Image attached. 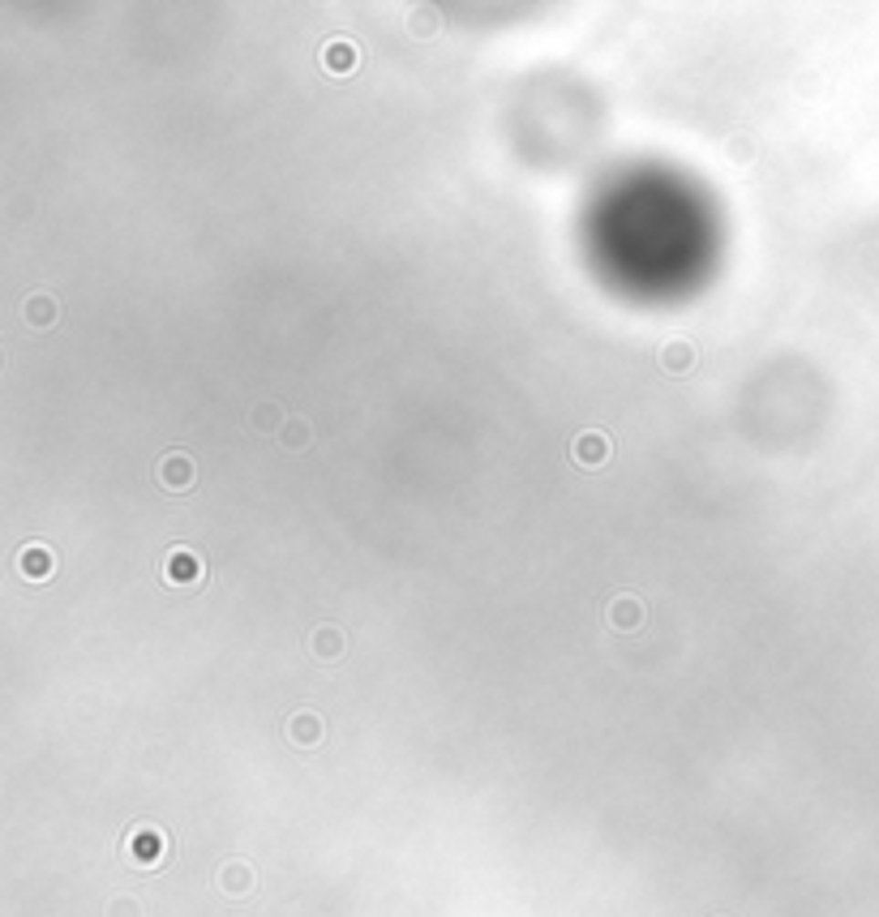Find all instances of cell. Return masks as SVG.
Wrapping results in <instances>:
<instances>
[{
    "mask_svg": "<svg viewBox=\"0 0 879 917\" xmlns=\"http://www.w3.org/2000/svg\"><path fill=\"white\" fill-rule=\"evenodd\" d=\"M172 853V840L159 828H151V823H142V828H133V832L125 836V858L129 866H142V870H155V866H163Z\"/></svg>",
    "mask_w": 879,
    "mask_h": 917,
    "instance_id": "1",
    "label": "cell"
},
{
    "mask_svg": "<svg viewBox=\"0 0 879 917\" xmlns=\"http://www.w3.org/2000/svg\"><path fill=\"white\" fill-rule=\"evenodd\" d=\"M206 578H211V570H206L198 549H184V545L168 549V557H163V583L168 588H202Z\"/></svg>",
    "mask_w": 879,
    "mask_h": 917,
    "instance_id": "2",
    "label": "cell"
},
{
    "mask_svg": "<svg viewBox=\"0 0 879 917\" xmlns=\"http://www.w3.org/2000/svg\"><path fill=\"white\" fill-rule=\"evenodd\" d=\"M155 480H159L163 494H189V489L198 485V464H194V454L168 451L155 467Z\"/></svg>",
    "mask_w": 879,
    "mask_h": 917,
    "instance_id": "3",
    "label": "cell"
},
{
    "mask_svg": "<svg viewBox=\"0 0 879 917\" xmlns=\"http://www.w3.org/2000/svg\"><path fill=\"white\" fill-rule=\"evenodd\" d=\"M284 734H288V742H292L297 750H318L322 742H327V720L318 716L313 707H297V712L288 716Z\"/></svg>",
    "mask_w": 879,
    "mask_h": 917,
    "instance_id": "4",
    "label": "cell"
},
{
    "mask_svg": "<svg viewBox=\"0 0 879 917\" xmlns=\"http://www.w3.org/2000/svg\"><path fill=\"white\" fill-rule=\"evenodd\" d=\"M318 60H322V69H327L330 78H352V73L361 69V43L348 39V35H335V39L322 43Z\"/></svg>",
    "mask_w": 879,
    "mask_h": 917,
    "instance_id": "5",
    "label": "cell"
},
{
    "mask_svg": "<svg viewBox=\"0 0 879 917\" xmlns=\"http://www.w3.org/2000/svg\"><path fill=\"white\" fill-rule=\"evenodd\" d=\"M605 621H610V630H618V635H635V630H644V621H648V605L631 592H618L610 605H605Z\"/></svg>",
    "mask_w": 879,
    "mask_h": 917,
    "instance_id": "6",
    "label": "cell"
},
{
    "mask_svg": "<svg viewBox=\"0 0 879 917\" xmlns=\"http://www.w3.org/2000/svg\"><path fill=\"white\" fill-rule=\"evenodd\" d=\"M305 651H309L318 664H340L343 656H348V630H343V626H330V621L327 626H313Z\"/></svg>",
    "mask_w": 879,
    "mask_h": 917,
    "instance_id": "7",
    "label": "cell"
},
{
    "mask_svg": "<svg viewBox=\"0 0 879 917\" xmlns=\"http://www.w3.org/2000/svg\"><path fill=\"white\" fill-rule=\"evenodd\" d=\"M613 454V442L601 433V429H583V433H575V442H570V459L583 467V472H596V467H605V459Z\"/></svg>",
    "mask_w": 879,
    "mask_h": 917,
    "instance_id": "8",
    "label": "cell"
},
{
    "mask_svg": "<svg viewBox=\"0 0 879 917\" xmlns=\"http://www.w3.org/2000/svg\"><path fill=\"white\" fill-rule=\"evenodd\" d=\"M254 888H257V875L245 858H232L219 866V891H224L227 901H245V896H254Z\"/></svg>",
    "mask_w": 879,
    "mask_h": 917,
    "instance_id": "9",
    "label": "cell"
},
{
    "mask_svg": "<svg viewBox=\"0 0 879 917\" xmlns=\"http://www.w3.org/2000/svg\"><path fill=\"white\" fill-rule=\"evenodd\" d=\"M696 360H699V352H696V343L691 339H665L661 348H656V365L665 369L669 378H686L691 369H696Z\"/></svg>",
    "mask_w": 879,
    "mask_h": 917,
    "instance_id": "10",
    "label": "cell"
},
{
    "mask_svg": "<svg viewBox=\"0 0 879 917\" xmlns=\"http://www.w3.org/2000/svg\"><path fill=\"white\" fill-rule=\"evenodd\" d=\"M17 575L26 578V583H47V578L57 575V553L47 549V545H26V549L17 553Z\"/></svg>",
    "mask_w": 879,
    "mask_h": 917,
    "instance_id": "11",
    "label": "cell"
},
{
    "mask_svg": "<svg viewBox=\"0 0 879 917\" xmlns=\"http://www.w3.org/2000/svg\"><path fill=\"white\" fill-rule=\"evenodd\" d=\"M245 424H249V433H262V438H279V429L288 424L284 408L275 403V399H257L254 408H249V416H245Z\"/></svg>",
    "mask_w": 879,
    "mask_h": 917,
    "instance_id": "12",
    "label": "cell"
},
{
    "mask_svg": "<svg viewBox=\"0 0 879 917\" xmlns=\"http://www.w3.org/2000/svg\"><path fill=\"white\" fill-rule=\"evenodd\" d=\"M22 318H26L30 330H52L60 318V305L52 292H30L26 300H22Z\"/></svg>",
    "mask_w": 879,
    "mask_h": 917,
    "instance_id": "13",
    "label": "cell"
},
{
    "mask_svg": "<svg viewBox=\"0 0 879 917\" xmlns=\"http://www.w3.org/2000/svg\"><path fill=\"white\" fill-rule=\"evenodd\" d=\"M313 438H318V433H313V424L305 421V416H288V424L279 429V438L275 442H279L284 451H309Z\"/></svg>",
    "mask_w": 879,
    "mask_h": 917,
    "instance_id": "14",
    "label": "cell"
},
{
    "mask_svg": "<svg viewBox=\"0 0 879 917\" xmlns=\"http://www.w3.org/2000/svg\"><path fill=\"white\" fill-rule=\"evenodd\" d=\"M408 35L412 39H434V35H438V9H434V5H412Z\"/></svg>",
    "mask_w": 879,
    "mask_h": 917,
    "instance_id": "15",
    "label": "cell"
},
{
    "mask_svg": "<svg viewBox=\"0 0 879 917\" xmlns=\"http://www.w3.org/2000/svg\"><path fill=\"white\" fill-rule=\"evenodd\" d=\"M725 155L734 159L738 168H747L755 159V138L751 133H729V138H725Z\"/></svg>",
    "mask_w": 879,
    "mask_h": 917,
    "instance_id": "16",
    "label": "cell"
},
{
    "mask_svg": "<svg viewBox=\"0 0 879 917\" xmlns=\"http://www.w3.org/2000/svg\"><path fill=\"white\" fill-rule=\"evenodd\" d=\"M108 917H142V901L138 896H129V891H120V896H112L108 901V909H103Z\"/></svg>",
    "mask_w": 879,
    "mask_h": 917,
    "instance_id": "17",
    "label": "cell"
}]
</instances>
